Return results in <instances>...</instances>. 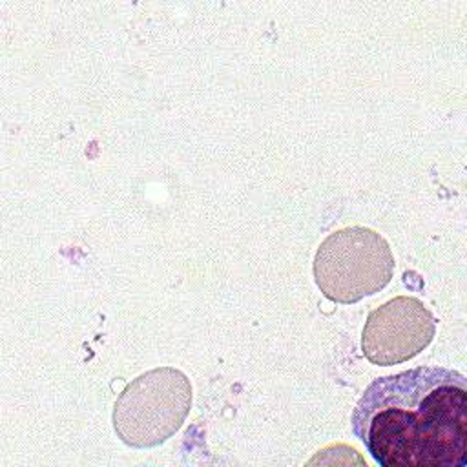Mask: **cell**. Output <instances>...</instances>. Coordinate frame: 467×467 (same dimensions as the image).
<instances>
[{"mask_svg":"<svg viewBox=\"0 0 467 467\" xmlns=\"http://www.w3.org/2000/svg\"><path fill=\"white\" fill-rule=\"evenodd\" d=\"M350 423L381 467H465L467 379L445 367L376 378L358 400Z\"/></svg>","mask_w":467,"mask_h":467,"instance_id":"1","label":"cell"},{"mask_svg":"<svg viewBox=\"0 0 467 467\" xmlns=\"http://www.w3.org/2000/svg\"><path fill=\"white\" fill-rule=\"evenodd\" d=\"M312 270L325 297L350 305L385 288L394 274V255L381 234L347 226L321 241Z\"/></svg>","mask_w":467,"mask_h":467,"instance_id":"2","label":"cell"},{"mask_svg":"<svg viewBox=\"0 0 467 467\" xmlns=\"http://www.w3.org/2000/svg\"><path fill=\"white\" fill-rule=\"evenodd\" d=\"M192 407V385L184 372L159 367L135 378L115 401L113 429L130 447H155L171 438Z\"/></svg>","mask_w":467,"mask_h":467,"instance_id":"3","label":"cell"},{"mask_svg":"<svg viewBox=\"0 0 467 467\" xmlns=\"http://www.w3.org/2000/svg\"><path fill=\"white\" fill-rule=\"evenodd\" d=\"M434 334L436 321L431 310L412 296H398L368 314L361 350L374 365H398L418 356Z\"/></svg>","mask_w":467,"mask_h":467,"instance_id":"4","label":"cell"}]
</instances>
